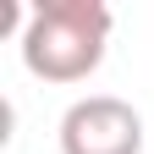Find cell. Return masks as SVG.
Here are the masks:
<instances>
[{
  "label": "cell",
  "mask_w": 154,
  "mask_h": 154,
  "mask_svg": "<svg viewBox=\"0 0 154 154\" xmlns=\"http://www.w3.org/2000/svg\"><path fill=\"white\" fill-rule=\"evenodd\" d=\"M61 154H143V116L116 94H88L61 116Z\"/></svg>",
  "instance_id": "obj_2"
},
{
  "label": "cell",
  "mask_w": 154,
  "mask_h": 154,
  "mask_svg": "<svg viewBox=\"0 0 154 154\" xmlns=\"http://www.w3.org/2000/svg\"><path fill=\"white\" fill-rule=\"evenodd\" d=\"M110 44L105 0H44L22 22V66L38 83H83L99 72Z\"/></svg>",
  "instance_id": "obj_1"
}]
</instances>
